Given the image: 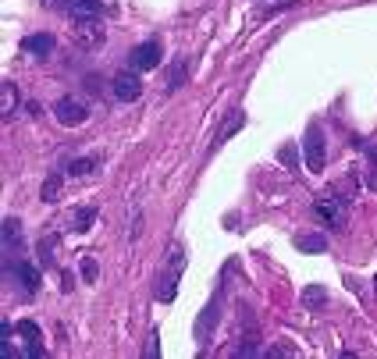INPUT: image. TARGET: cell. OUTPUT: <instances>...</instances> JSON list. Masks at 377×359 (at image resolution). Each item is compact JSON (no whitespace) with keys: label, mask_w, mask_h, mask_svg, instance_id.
<instances>
[{"label":"cell","mask_w":377,"mask_h":359,"mask_svg":"<svg viewBox=\"0 0 377 359\" xmlns=\"http://www.w3.org/2000/svg\"><path fill=\"white\" fill-rule=\"evenodd\" d=\"M182 270H185V246H171V252H167V260L160 267V278H157V303H175L178 295V285H182Z\"/></svg>","instance_id":"obj_1"},{"label":"cell","mask_w":377,"mask_h":359,"mask_svg":"<svg viewBox=\"0 0 377 359\" xmlns=\"http://www.w3.org/2000/svg\"><path fill=\"white\" fill-rule=\"evenodd\" d=\"M313 214H317V221L327 231H342L345 228V217H349V206H345L342 193L334 188V193H327V196H321L317 203H313Z\"/></svg>","instance_id":"obj_2"},{"label":"cell","mask_w":377,"mask_h":359,"mask_svg":"<svg viewBox=\"0 0 377 359\" xmlns=\"http://www.w3.org/2000/svg\"><path fill=\"white\" fill-rule=\"evenodd\" d=\"M324 157H327V142H324V132H321V124H310L306 135H303V160L313 175H321L324 171Z\"/></svg>","instance_id":"obj_3"},{"label":"cell","mask_w":377,"mask_h":359,"mask_svg":"<svg viewBox=\"0 0 377 359\" xmlns=\"http://www.w3.org/2000/svg\"><path fill=\"white\" fill-rule=\"evenodd\" d=\"M4 274H11V281L22 288L25 295H36L39 292V267L29 263V260H4Z\"/></svg>","instance_id":"obj_4"},{"label":"cell","mask_w":377,"mask_h":359,"mask_svg":"<svg viewBox=\"0 0 377 359\" xmlns=\"http://www.w3.org/2000/svg\"><path fill=\"white\" fill-rule=\"evenodd\" d=\"M160 57H164V47L157 43V39H150V43H139L129 54V68L132 72H153L160 65Z\"/></svg>","instance_id":"obj_5"},{"label":"cell","mask_w":377,"mask_h":359,"mask_svg":"<svg viewBox=\"0 0 377 359\" xmlns=\"http://www.w3.org/2000/svg\"><path fill=\"white\" fill-rule=\"evenodd\" d=\"M54 118L61 124H68V129H75V124H82V121L89 118V107H86V103H78L75 96H61L54 103Z\"/></svg>","instance_id":"obj_6"},{"label":"cell","mask_w":377,"mask_h":359,"mask_svg":"<svg viewBox=\"0 0 377 359\" xmlns=\"http://www.w3.org/2000/svg\"><path fill=\"white\" fill-rule=\"evenodd\" d=\"M0 235H4V260H18V252L25 249V242H22V224H18V217H4Z\"/></svg>","instance_id":"obj_7"},{"label":"cell","mask_w":377,"mask_h":359,"mask_svg":"<svg viewBox=\"0 0 377 359\" xmlns=\"http://www.w3.org/2000/svg\"><path fill=\"white\" fill-rule=\"evenodd\" d=\"M139 93H142V82H139V75H136L132 68L114 75V96H118L121 103H132V100H139Z\"/></svg>","instance_id":"obj_8"},{"label":"cell","mask_w":377,"mask_h":359,"mask_svg":"<svg viewBox=\"0 0 377 359\" xmlns=\"http://www.w3.org/2000/svg\"><path fill=\"white\" fill-rule=\"evenodd\" d=\"M242 124H246V114H242V111H228V114H224V121H221V129H217V135H214V142H211V153H217L221 146H224L228 139H232L239 129H242Z\"/></svg>","instance_id":"obj_9"},{"label":"cell","mask_w":377,"mask_h":359,"mask_svg":"<svg viewBox=\"0 0 377 359\" xmlns=\"http://www.w3.org/2000/svg\"><path fill=\"white\" fill-rule=\"evenodd\" d=\"M57 8H65L68 14H75V22H82V18H100L103 11V0H54Z\"/></svg>","instance_id":"obj_10"},{"label":"cell","mask_w":377,"mask_h":359,"mask_svg":"<svg viewBox=\"0 0 377 359\" xmlns=\"http://www.w3.org/2000/svg\"><path fill=\"white\" fill-rule=\"evenodd\" d=\"M54 43H57V39H54L50 32H36V36H29V39H25L22 47H25V54H29V57H39V61H43V57H50V54H54Z\"/></svg>","instance_id":"obj_11"},{"label":"cell","mask_w":377,"mask_h":359,"mask_svg":"<svg viewBox=\"0 0 377 359\" xmlns=\"http://www.w3.org/2000/svg\"><path fill=\"white\" fill-rule=\"evenodd\" d=\"M217 313H221V303L211 299V309H203V313H200V320H196V338H200V342H206V338L214 334V327H217Z\"/></svg>","instance_id":"obj_12"},{"label":"cell","mask_w":377,"mask_h":359,"mask_svg":"<svg viewBox=\"0 0 377 359\" xmlns=\"http://www.w3.org/2000/svg\"><path fill=\"white\" fill-rule=\"evenodd\" d=\"M232 359H267V349H260V342H253V338H246L232 349Z\"/></svg>","instance_id":"obj_13"},{"label":"cell","mask_w":377,"mask_h":359,"mask_svg":"<svg viewBox=\"0 0 377 359\" xmlns=\"http://www.w3.org/2000/svg\"><path fill=\"white\" fill-rule=\"evenodd\" d=\"M75 29L86 39H93V43H103V22L100 18H82V22H75Z\"/></svg>","instance_id":"obj_14"},{"label":"cell","mask_w":377,"mask_h":359,"mask_svg":"<svg viewBox=\"0 0 377 359\" xmlns=\"http://www.w3.org/2000/svg\"><path fill=\"white\" fill-rule=\"evenodd\" d=\"M0 111H4V118H11L14 114V107H18V86L14 82H4V86H0Z\"/></svg>","instance_id":"obj_15"},{"label":"cell","mask_w":377,"mask_h":359,"mask_svg":"<svg viewBox=\"0 0 377 359\" xmlns=\"http://www.w3.org/2000/svg\"><path fill=\"white\" fill-rule=\"evenodd\" d=\"M296 246H299V252H327V239L324 235H299L296 239Z\"/></svg>","instance_id":"obj_16"},{"label":"cell","mask_w":377,"mask_h":359,"mask_svg":"<svg viewBox=\"0 0 377 359\" xmlns=\"http://www.w3.org/2000/svg\"><path fill=\"white\" fill-rule=\"evenodd\" d=\"M303 303H306L310 309H321V306L327 303V292H324L321 285H310V288H303Z\"/></svg>","instance_id":"obj_17"},{"label":"cell","mask_w":377,"mask_h":359,"mask_svg":"<svg viewBox=\"0 0 377 359\" xmlns=\"http://www.w3.org/2000/svg\"><path fill=\"white\" fill-rule=\"evenodd\" d=\"M96 167H100L96 157H78L75 164H68V175H75V178H78V175H93Z\"/></svg>","instance_id":"obj_18"},{"label":"cell","mask_w":377,"mask_h":359,"mask_svg":"<svg viewBox=\"0 0 377 359\" xmlns=\"http://www.w3.org/2000/svg\"><path fill=\"white\" fill-rule=\"evenodd\" d=\"M185 72H188V65L185 61H175V68H171V82H167V93H175L182 82H185Z\"/></svg>","instance_id":"obj_19"},{"label":"cell","mask_w":377,"mask_h":359,"mask_svg":"<svg viewBox=\"0 0 377 359\" xmlns=\"http://www.w3.org/2000/svg\"><path fill=\"white\" fill-rule=\"evenodd\" d=\"M142 359H160V334H157V331H150V338H146Z\"/></svg>","instance_id":"obj_20"},{"label":"cell","mask_w":377,"mask_h":359,"mask_svg":"<svg viewBox=\"0 0 377 359\" xmlns=\"http://www.w3.org/2000/svg\"><path fill=\"white\" fill-rule=\"evenodd\" d=\"M43 199H47V203H57V199H61V175H50V178H47Z\"/></svg>","instance_id":"obj_21"},{"label":"cell","mask_w":377,"mask_h":359,"mask_svg":"<svg viewBox=\"0 0 377 359\" xmlns=\"http://www.w3.org/2000/svg\"><path fill=\"white\" fill-rule=\"evenodd\" d=\"M96 278H100V263L96 260H82V281H86V285H96Z\"/></svg>","instance_id":"obj_22"},{"label":"cell","mask_w":377,"mask_h":359,"mask_svg":"<svg viewBox=\"0 0 377 359\" xmlns=\"http://www.w3.org/2000/svg\"><path fill=\"white\" fill-rule=\"evenodd\" d=\"M75 217H78V221H75V231H86V228L93 224V217H96V206H82Z\"/></svg>","instance_id":"obj_23"},{"label":"cell","mask_w":377,"mask_h":359,"mask_svg":"<svg viewBox=\"0 0 377 359\" xmlns=\"http://www.w3.org/2000/svg\"><path fill=\"white\" fill-rule=\"evenodd\" d=\"M18 334H22L25 342H39V327H36L32 320H22V324H18Z\"/></svg>","instance_id":"obj_24"},{"label":"cell","mask_w":377,"mask_h":359,"mask_svg":"<svg viewBox=\"0 0 377 359\" xmlns=\"http://www.w3.org/2000/svg\"><path fill=\"white\" fill-rule=\"evenodd\" d=\"M267 359H292V349H288L285 342H278V345L267 349Z\"/></svg>","instance_id":"obj_25"},{"label":"cell","mask_w":377,"mask_h":359,"mask_svg":"<svg viewBox=\"0 0 377 359\" xmlns=\"http://www.w3.org/2000/svg\"><path fill=\"white\" fill-rule=\"evenodd\" d=\"M0 359H22V352H18L11 342H0Z\"/></svg>","instance_id":"obj_26"},{"label":"cell","mask_w":377,"mask_h":359,"mask_svg":"<svg viewBox=\"0 0 377 359\" xmlns=\"http://www.w3.org/2000/svg\"><path fill=\"white\" fill-rule=\"evenodd\" d=\"M25 359H47L43 345H39V342H29V349H25Z\"/></svg>","instance_id":"obj_27"},{"label":"cell","mask_w":377,"mask_h":359,"mask_svg":"<svg viewBox=\"0 0 377 359\" xmlns=\"http://www.w3.org/2000/svg\"><path fill=\"white\" fill-rule=\"evenodd\" d=\"M281 160H285L288 167H296V150H288V146H281Z\"/></svg>","instance_id":"obj_28"},{"label":"cell","mask_w":377,"mask_h":359,"mask_svg":"<svg viewBox=\"0 0 377 359\" xmlns=\"http://www.w3.org/2000/svg\"><path fill=\"white\" fill-rule=\"evenodd\" d=\"M338 359H360V356H356V352H342Z\"/></svg>","instance_id":"obj_29"}]
</instances>
